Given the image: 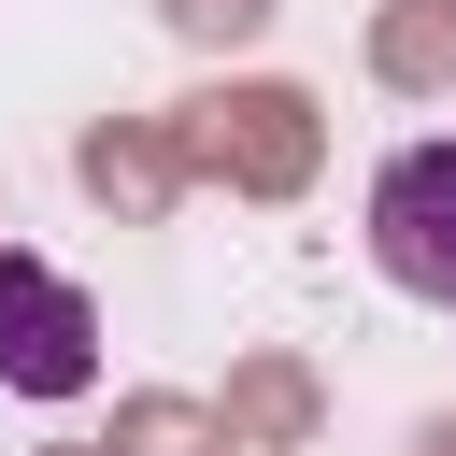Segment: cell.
Segmentation results:
<instances>
[{"label": "cell", "mask_w": 456, "mask_h": 456, "mask_svg": "<svg viewBox=\"0 0 456 456\" xmlns=\"http://www.w3.org/2000/svg\"><path fill=\"white\" fill-rule=\"evenodd\" d=\"M0 385L14 399H86L100 385V314L43 256H0Z\"/></svg>", "instance_id": "7a4b0ae2"}, {"label": "cell", "mask_w": 456, "mask_h": 456, "mask_svg": "<svg viewBox=\"0 0 456 456\" xmlns=\"http://www.w3.org/2000/svg\"><path fill=\"white\" fill-rule=\"evenodd\" d=\"M370 256H385L399 299L456 314V142H399L370 171Z\"/></svg>", "instance_id": "6da1fadb"}]
</instances>
